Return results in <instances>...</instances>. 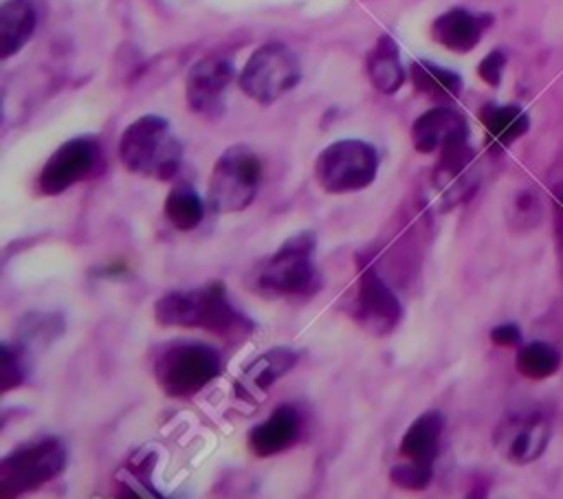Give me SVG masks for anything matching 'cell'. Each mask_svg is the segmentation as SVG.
I'll return each instance as SVG.
<instances>
[{
  "mask_svg": "<svg viewBox=\"0 0 563 499\" xmlns=\"http://www.w3.org/2000/svg\"><path fill=\"white\" fill-rule=\"evenodd\" d=\"M391 481L400 488L407 490H422L429 486L431 477H433V464H422V462H413L407 459L405 464H396L389 473Z\"/></svg>",
  "mask_w": 563,
  "mask_h": 499,
  "instance_id": "cb8c5ba5",
  "label": "cell"
},
{
  "mask_svg": "<svg viewBox=\"0 0 563 499\" xmlns=\"http://www.w3.org/2000/svg\"><path fill=\"white\" fill-rule=\"evenodd\" d=\"M165 215L176 229L191 231L202 222L205 204L191 185L178 182L165 198Z\"/></svg>",
  "mask_w": 563,
  "mask_h": 499,
  "instance_id": "7402d4cb",
  "label": "cell"
},
{
  "mask_svg": "<svg viewBox=\"0 0 563 499\" xmlns=\"http://www.w3.org/2000/svg\"><path fill=\"white\" fill-rule=\"evenodd\" d=\"M37 13L31 0H4L0 7V55L18 53L33 35Z\"/></svg>",
  "mask_w": 563,
  "mask_h": 499,
  "instance_id": "ac0fdd59",
  "label": "cell"
},
{
  "mask_svg": "<svg viewBox=\"0 0 563 499\" xmlns=\"http://www.w3.org/2000/svg\"><path fill=\"white\" fill-rule=\"evenodd\" d=\"M301 79L297 55L279 42L255 48L240 73V88L257 103H273Z\"/></svg>",
  "mask_w": 563,
  "mask_h": 499,
  "instance_id": "ba28073f",
  "label": "cell"
},
{
  "mask_svg": "<svg viewBox=\"0 0 563 499\" xmlns=\"http://www.w3.org/2000/svg\"><path fill=\"white\" fill-rule=\"evenodd\" d=\"M367 75L376 90L391 95L405 84V68L400 64L398 46L389 35H380L367 57Z\"/></svg>",
  "mask_w": 563,
  "mask_h": 499,
  "instance_id": "d6986e66",
  "label": "cell"
},
{
  "mask_svg": "<svg viewBox=\"0 0 563 499\" xmlns=\"http://www.w3.org/2000/svg\"><path fill=\"white\" fill-rule=\"evenodd\" d=\"M411 81L418 92L431 97L433 101H451L462 90V79L449 68H442L431 62L411 64Z\"/></svg>",
  "mask_w": 563,
  "mask_h": 499,
  "instance_id": "ffe728a7",
  "label": "cell"
},
{
  "mask_svg": "<svg viewBox=\"0 0 563 499\" xmlns=\"http://www.w3.org/2000/svg\"><path fill=\"white\" fill-rule=\"evenodd\" d=\"M262 160L249 145L227 147L213 165L209 178V204L216 213L246 209L262 185Z\"/></svg>",
  "mask_w": 563,
  "mask_h": 499,
  "instance_id": "277c9868",
  "label": "cell"
},
{
  "mask_svg": "<svg viewBox=\"0 0 563 499\" xmlns=\"http://www.w3.org/2000/svg\"><path fill=\"white\" fill-rule=\"evenodd\" d=\"M561 356L548 343H530L517 354V369L528 378H545L559 369Z\"/></svg>",
  "mask_w": 563,
  "mask_h": 499,
  "instance_id": "603a6c76",
  "label": "cell"
},
{
  "mask_svg": "<svg viewBox=\"0 0 563 499\" xmlns=\"http://www.w3.org/2000/svg\"><path fill=\"white\" fill-rule=\"evenodd\" d=\"M550 437V426L541 411L523 409L515 415H508L497 429V446L515 464L532 462L541 455Z\"/></svg>",
  "mask_w": 563,
  "mask_h": 499,
  "instance_id": "7c38bea8",
  "label": "cell"
},
{
  "mask_svg": "<svg viewBox=\"0 0 563 499\" xmlns=\"http://www.w3.org/2000/svg\"><path fill=\"white\" fill-rule=\"evenodd\" d=\"M512 211L517 213L510 218L512 224H519V229H532L541 218V204L534 193H519L512 202Z\"/></svg>",
  "mask_w": 563,
  "mask_h": 499,
  "instance_id": "d4e9b609",
  "label": "cell"
},
{
  "mask_svg": "<svg viewBox=\"0 0 563 499\" xmlns=\"http://www.w3.org/2000/svg\"><path fill=\"white\" fill-rule=\"evenodd\" d=\"M378 154L374 145L358 138H343L328 145L314 160V178L328 193H350L374 182Z\"/></svg>",
  "mask_w": 563,
  "mask_h": 499,
  "instance_id": "8992f818",
  "label": "cell"
},
{
  "mask_svg": "<svg viewBox=\"0 0 563 499\" xmlns=\"http://www.w3.org/2000/svg\"><path fill=\"white\" fill-rule=\"evenodd\" d=\"M317 237L301 231L288 237L253 273L255 290L264 295H306L317 288L319 273L312 262Z\"/></svg>",
  "mask_w": 563,
  "mask_h": 499,
  "instance_id": "3957f363",
  "label": "cell"
},
{
  "mask_svg": "<svg viewBox=\"0 0 563 499\" xmlns=\"http://www.w3.org/2000/svg\"><path fill=\"white\" fill-rule=\"evenodd\" d=\"M354 317L367 332L374 334H389L402 317L398 297L374 268H365L358 277Z\"/></svg>",
  "mask_w": 563,
  "mask_h": 499,
  "instance_id": "8fae6325",
  "label": "cell"
},
{
  "mask_svg": "<svg viewBox=\"0 0 563 499\" xmlns=\"http://www.w3.org/2000/svg\"><path fill=\"white\" fill-rule=\"evenodd\" d=\"M299 354L290 347H273L266 354H262L260 358H255L242 374V378L238 380V391L244 398H253L260 396L262 391H266L279 376H284L286 372L292 369V365L297 363Z\"/></svg>",
  "mask_w": 563,
  "mask_h": 499,
  "instance_id": "2e32d148",
  "label": "cell"
},
{
  "mask_svg": "<svg viewBox=\"0 0 563 499\" xmlns=\"http://www.w3.org/2000/svg\"><path fill=\"white\" fill-rule=\"evenodd\" d=\"M444 431V415L440 411L420 413L400 440V455L413 462L433 464L440 451V437Z\"/></svg>",
  "mask_w": 563,
  "mask_h": 499,
  "instance_id": "e0dca14e",
  "label": "cell"
},
{
  "mask_svg": "<svg viewBox=\"0 0 563 499\" xmlns=\"http://www.w3.org/2000/svg\"><path fill=\"white\" fill-rule=\"evenodd\" d=\"M154 317L161 325L205 328L222 336L244 334L251 328V321L229 301L227 288L220 281L163 295L154 303Z\"/></svg>",
  "mask_w": 563,
  "mask_h": 499,
  "instance_id": "6da1fadb",
  "label": "cell"
},
{
  "mask_svg": "<svg viewBox=\"0 0 563 499\" xmlns=\"http://www.w3.org/2000/svg\"><path fill=\"white\" fill-rule=\"evenodd\" d=\"M24 380V365L20 358V352L11 345H2V391H9Z\"/></svg>",
  "mask_w": 563,
  "mask_h": 499,
  "instance_id": "484cf974",
  "label": "cell"
},
{
  "mask_svg": "<svg viewBox=\"0 0 563 499\" xmlns=\"http://www.w3.org/2000/svg\"><path fill=\"white\" fill-rule=\"evenodd\" d=\"M490 339L497 345H515V343H519V330L515 325H499L490 332Z\"/></svg>",
  "mask_w": 563,
  "mask_h": 499,
  "instance_id": "83f0119b",
  "label": "cell"
},
{
  "mask_svg": "<svg viewBox=\"0 0 563 499\" xmlns=\"http://www.w3.org/2000/svg\"><path fill=\"white\" fill-rule=\"evenodd\" d=\"M119 158L132 174L172 180L183 160V145L163 117L145 114L123 130Z\"/></svg>",
  "mask_w": 563,
  "mask_h": 499,
  "instance_id": "7a4b0ae2",
  "label": "cell"
},
{
  "mask_svg": "<svg viewBox=\"0 0 563 499\" xmlns=\"http://www.w3.org/2000/svg\"><path fill=\"white\" fill-rule=\"evenodd\" d=\"M233 79V64L222 55H207L196 62L185 81L187 106L202 117H220L224 112V95Z\"/></svg>",
  "mask_w": 563,
  "mask_h": 499,
  "instance_id": "30bf717a",
  "label": "cell"
},
{
  "mask_svg": "<svg viewBox=\"0 0 563 499\" xmlns=\"http://www.w3.org/2000/svg\"><path fill=\"white\" fill-rule=\"evenodd\" d=\"M222 369L218 352L205 343L178 341L165 347L156 363L154 376L172 398H189L207 387Z\"/></svg>",
  "mask_w": 563,
  "mask_h": 499,
  "instance_id": "5b68a950",
  "label": "cell"
},
{
  "mask_svg": "<svg viewBox=\"0 0 563 499\" xmlns=\"http://www.w3.org/2000/svg\"><path fill=\"white\" fill-rule=\"evenodd\" d=\"M504 64H506V57L501 51H493L488 53L482 62H479V77L484 81H488L490 86H497L499 79H501V73H504Z\"/></svg>",
  "mask_w": 563,
  "mask_h": 499,
  "instance_id": "4316f807",
  "label": "cell"
},
{
  "mask_svg": "<svg viewBox=\"0 0 563 499\" xmlns=\"http://www.w3.org/2000/svg\"><path fill=\"white\" fill-rule=\"evenodd\" d=\"M466 138H468V125L464 117L444 106L422 112L411 125L413 147L422 154L444 152L453 145L466 143Z\"/></svg>",
  "mask_w": 563,
  "mask_h": 499,
  "instance_id": "4fadbf2b",
  "label": "cell"
},
{
  "mask_svg": "<svg viewBox=\"0 0 563 499\" xmlns=\"http://www.w3.org/2000/svg\"><path fill=\"white\" fill-rule=\"evenodd\" d=\"M66 448L57 437L29 442L0 462V495L15 497L37 490L66 466Z\"/></svg>",
  "mask_w": 563,
  "mask_h": 499,
  "instance_id": "52a82bcc",
  "label": "cell"
},
{
  "mask_svg": "<svg viewBox=\"0 0 563 499\" xmlns=\"http://www.w3.org/2000/svg\"><path fill=\"white\" fill-rule=\"evenodd\" d=\"M479 119L488 132V141L497 147L510 145L528 130V117L515 106H486Z\"/></svg>",
  "mask_w": 563,
  "mask_h": 499,
  "instance_id": "44dd1931",
  "label": "cell"
},
{
  "mask_svg": "<svg viewBox=\"0 0 563 499\" xmlns=\"http://www.w3.org/2000/svg\"><path fill=\"white\" fill-rule=\"evenodd\" d=\"M488 22H490L488 18L475 15L466 9H451L433 20L431 35L444 48L455 53H466L477 46Z\"/></svg>",
  "mask_w": 563,
  "mask_h": 499,
  "instance_id": "9a60e30c",
  "label": "cell"
},
{
  "mask_svg": "<svg viewBox=\"0 0 563 499\" xmlns=\"http://www.w3.org/2000/svg\"><path fill=\"white\" fill-rule=\"evenodd\" d=\"M99 165V145L88 136L70 138L59 145L40 171L37 187L46 196H57L86 180Z\"/></svg>",
  "mask_w": 563,
  "mask_h": 499,
  "instance_id": "9c48e42d",
  "label": "cell"
},
{
  "mask_svg": "<svg viewBox=\"0 0 563 499\" xmlns=\"http://www.w3.org/2000/svg\"><path fill=\"white\" fill-rule=\"evenodd\" d=\"M299 429H301V418L297 409L290 404H282L268 415V420L253 426L249 435V444L253 453L260 457L277 455L297 442Z\"/></svg>",
  "mask_w": 563,
  "mask_h": 499,
  "instance_id": "5bb4252c",
  "label": "cell"
}]
</instances>
